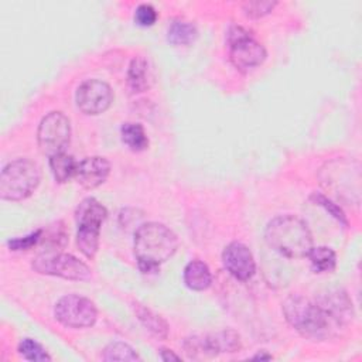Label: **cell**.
I'll return each instance as SVG.
<instances>
[{
	"label": "cell",
	"mask_w": 362,
	"mask_h": 362,
	"mask_svg": "<svg viewBox=\"0 0 362 362\" xmlns=\"http://www.w3.org/2000/svg\"><path fill=\"white\" fill-rule=\"evenodd\" d=\"M222 262L225 269L238 280L245 281L255 274L256 264L253 255L250 249L240 242H232L225 247Z\"/></svg>",
	"instance_id": "obj_10"
},
{
	"label": "cell",
	"mask_w": 362,
	"mask_h": 362,
	"mask_svg": "<svg viewBox=\"0 0 362 362\" xmlns=\"http://www.w3.org/2000/svg\"><path fill=\"white\" fill-rule=\"evenodd\" d=\"M105 361H140L137 352L124 342H112L103 351Z\"/></svg>",
	"instance_id": "obj_22"
},
{
	"label": "cell",
	"mask_w": 362,
	"mask_h": 362,
	"mask_svg": "<svg viewBox=\"0 0 362 362\" xmlns=\"http://www.w3.org/2000/svg\"><path fill=\"white\" fill-rule=\"evenodd\" d=\"M255 359H272V355H267V354H257L253 356Z\"/></svg>",
	"instance_id": "obj_29"
},
{
	"label": "cell",
	"mask_w": 362,
	"mask_h": 362,
	"mask_svg": "<svg viewBox=\"0 0 362 362\" xmlns=\"http://www.w3.org/2000/svg\"><path fill=\"white\" fill-rule=\"evenodd\" d=\"M99 232L100 229L96 228H78L76 232V243L79 250L89 259H92L99 247Z\"/></svg>",
	"instance_id": "obj_20"
},
{
	"label": "cell",
	"mask_w": 362,
	"mask_h": 362,
	"mask_svg": "<svg viewBox=\"0 0 362 362\" xmlns=\"http://www.w3.org/2000/svg\"><path fill=\"white\" fill-rule=\"evenodd\" d=\"M55 318L69 328H85L95 324L98 311L95 304L82 296L68 294L58 300L54 310Z\"/></svg>",
	"instance_id": "obj_8"
},
{
	"label": "cell",
	"mask_w": 362,
	"mask_h": 362,
	"mask_svg": "<svg viewBox=\"0 0 362 362\" xmlns=\"http://www.w3.org/2000/svg\"><path fill=\"white\" fill-rule=\"evenodd\" d=\"M311 199H314V202L315 204H318V205H321V206H324L325 208V211H328L337 221H339L341 223H344V225H348V222H346V218H345V215H344V212L341 211V208L339 206H337L334 202H331L327 197H324V195H321V194H317V192H314L313 195H311Z\"/></svg>",
	"instance_id": "obj_25"
},
{
	"label": "cell",
	"mask_w": 362,
	"mask_h": 362,
	"mask_svg": "<svg viewBox=\"0 0 362 362\" xmlns=\"http://www.w3.org/2000/svg\"><path fill=\"white\" fill-rule=\"evenodd\" d=\"M160 356H161V359L165 361V362H168V361H180V359H181V358H180L178 355H175L171 349H161V351H160Z\"/></svg>",
	"instance_id": "obj_28"
},
{
	"label": "cell",
	"mask_w": 362,
	"mask_h": 362,
	"mask_svg": "<svg viewBox=\"0 0 362 362\" xmlns=\"http://www.w3.org/2000/svg\"><path fill=\"white\" fill-rule=\"evenodd\" d=\"M79 110L86 115L103 113L113 100V92L106 82L99 79H88L82 82L75 95Z\"/></svg>",
	"instance_id": "obj_9"
},
{
	"label": "cell",
	"mask_w": 362,
	"mask_h": 362,
	"mask_svg": "<svg viewBox=\"0 0 362 362\" xmlns=\"http://www.w3.org/2000/svg\"><path fill=\"white\" fill-rule=\"evenodd\" d=\"M109 173H110L109 161L105 157L92 156L78 163L75 177L83 188L93 189L106 181Z\"/></svg>",
	"instance_id": "obj_11"
},
{
	"label": "cell",
	"mask_w": 362,
	"mask_h": 362,
	"mask_svg": "<svg viewBox=\"0 0 362 362\" xmlns=\"http://www.w3.org/2000/svg\"><path fill=\"white\" fill-rule=\"evenodd\" d=\"M106 216H107L106 208L92 197L85 198L75 211V221L78 228L88 226V228L100 229Z\"/></svg>",
	"instance_id": "obj_13"
},
{
	"label": "cell",
	"mask_w": 362,
	"mask_h": 362,
	"mask_svg": "<svg viewBox=\"0 0 362 362\" xmlns=\"http://www.w3.org/2000/svg\"><path fill=\"white\" fill-rule=\"evenodd\" d=\"M41 238V230H35L24 238H16V239H10L8 240V247L13 249V250H25V249H30L31 246H34Z\"/></svg>",
	"instance_id": "obj_27"
},
{
	"label": "cell",
	"mask_w": 362,
	"mask_h": 362,
	"mask_svg": "<svg viewBox=\"0 0 362 362\" xmlns=\"http://www.w3.org/2000/svg\"><path fill=\"white\" fill-rule=\"evenodd\" d=\"M317 304L322 308L329 321L345 324L352 320V303L344 291H328Z\"/></svg>",
	"instance_id": "obj_12"
},
{
	"label": "cell",
	"mask_w": 362,
	"mask_h": 362,
	"mask_svg": "<svg viewBox=\"0 0 362 362\" xmlns=\"http://www.w3.org/2000/svg\"><path fill=\"white\" fill-rule=\"evenodd\" d=\"M197 34L194 24L184 20H175L168 27L167 38L174 45H188L197 38Z\"/></svg>",
	"instance_id": "obj_19"
},
{
	"label": "cell",
	"mask_w": 362,
	"mask_h": 362,
	"mask_svg": "<svg viewBox=\"0 0 362 362\" xmlns=\"http://www.w3.org/2000/svg\"><path fill=\"white\" fill-rule=\"evenodd\" d=\"M267 245L288 259L305 257L313 249V236L307 223L294 215L273 218L264 230Z\"/></svg>",
	"instance_id": "obj_2"
},
{
	"label": "cell",
	"mask_w": 362,
	"mask_h": 362,
	"mask_svg": "<svg viewBox=\"0 0 362 362\" xmlns=\"http://www.w3.org/2000/svg\"><path fill=\"white\" fill-rule=\"evenodd\" d=\"M40 168L28 158L8 163L0 175V197L7 201H21L30 197L40 184Z\"/></svg>",
	"instance_id": "obj_4"
},
{
	"label": "cell",
	"mask_w": 362,
	"mask_h": 362,
	"mask_svg": "<svg viewBox=\"0 0 362 362\" xmlns=\"http://www.w3.org/2000/svg\"><path fill=\"white\" fill-rule=\"evenodd\" d=\"M136 314L139 317V320L141 321V324L154 335L160 337V338H165L167 332H168V327L165 324L164 320L160 318V315L154 314L151 310L143 307V305H137L136 308Z\"/></svg>",
	"instance_id": "obj_21"
},
{
	"label": "cell",
	"mask_w": 362,
	"mask_h": 362,
	"mask_svg": "<svg viewBox=\"0 0 362 362\" xmlns=\"http://www.w3.org/2000/svg\"><path fill=\"white\" fill-rule=\"evenodd\" d=\"M307 257L311 262V267L315 273H328L335 269L337 256L335 252L327 246H317L310 250Z\"/></svg>",
	"instance_id": "obj_18"
},
{
	"label": "cell",
	"mask_w": 362,
	"mask_h": 362,
	"mask_svg": "<svg viewBox=\"0 0 362 362\" xmlns=\"http://www.w3.org/2000/svg\"><path fill=\"white\" fill-rule=\"evenodd\" d=\"M274 1H249L243 6V10L249 17L257 18L264 14H269L274 8Z\"/></svg>",
	"instance_id": "obj_26"
},
{
	"label": "cell",
	"mask_w": 362,
	"mask_h": 362,
	"mask_svg": "<svg viewBox=\"0 0 362 362\" xmlns=\"http://www.w3.org/2000/svg\"><path fill=\"white\" fill-rule=\"evenodd\" d=\"M123 143L133 151H143L148 146L147 134L139 123H124L120 129Z\"/></svg>",
	"instance_id": "obj_17"
},
{
	"label": "cell",
	"mask_w": 362,
	"mask_h": 362,
	"mask_svg": "<svg viewBox=\"0 0 362 362\" xmlns=\"http://www.w3.org/2000/svg\"><path fill=\"white\" fill-rule=\"evenodd\" d=\"M127 83L133 93H140L147 90L150 85L148 65L143 57H136L132 59L127 71Z\"/></svg>",
	"instance_id": "obj_15"
},
{
	"label": "cell",
	"mask_w": 362,
	"mask_h": 362,
	"mask_svg": "<svg viewBox=\"0 0 362 362\" xmlns=\"http://www.w3.org/2000/svg\"><path fill=\"white\" fill-rule=\"evenodd\" d=\"M78 163H75L74 157L64 153H58L49 157V167L54 178L58 182H66L72 175H75Z\"/></svg>",
	"instance_id": "obj_16"
},
{
	"label": "cell",
	"mask_w": 362,
	"mask_h": 362,
	"mask_svg": "<svg viewBox=\"0 0 362 362\" xmlns=\"http://www.w3.org/2000/svg\"><path fill=\"white\" fill-rule=\"evenodd\" d=\"M71 139V123L62 112H51L42 117L37 140L41 151L48 157L64 153Z\"/></svg>",
	"instance_id": "obj_6"
},
{
	"label": "cell",
	"mask_w": 362,
	"mask_h": 362,
	"mask_svg": "<svg viewBox=\"0 0 362 362\" xmlns=\"http://www.w3.org/2000/svg\"><path fill=\"white\" fill-rule=\"evenodd\" d=\"M134 20L139 25L150 27L157 20V11L151 4H140L134 11Z\"/></svg>",
	"instance_id": "obj_24"
},
{
	"label": "cell",
	"mask_w": 362,
	"mask_h": 362,
	"mask_svg": "<svg viewBox=\"0 0 362 362\" xmlns=\"http://www.w3.org/2000/svg\"><path fill=\"white\" fill-rule=\"evenodd\" d=\"M228 47L230 62L242 72L262 65L266 59L264 47L243 27L235 25L228 31Z\"/></svg>",
	"instance_id": "obj_5"
},
{
	"label": "cell",
	"mask_w": 362,
	"mask_h": 362,
	"mask_svg": "<svg viewBox=\"0 0 362 362\" xmlns=\"http://www.w3.org/2000/svg\"><path fill=\"white\" fill-rule=\"evenodd\" d=\"M177 247V235L163 223H143L134 233V255L143 273L156 272L175 253Z\"/></svg>",
	"instance_id": "obj_1"
},
{
	"label": "cell",
	"mask_w": 362,
	"mask_h": 362,
	"mask_svg": "<svg viewBox=\"0 0 362 362\" xmlns=\"http://www.w3.org/2000/svg\"><path fill=\"white\" fill-rule=\"evenodd\" d=\"M33 269L41 274L58 276L68 280H89L92 276L88 264L66 253L40 255L34 259Z\"/></svg>",
	"instance_id": "obj_7"
},
{
	"label": "cell",
	"mask_w": 362,
	"mask_h": 362,
	"mask_svg": "<svg viewBox=\"0 0 362 362\" xmlns=\"http://www.w3.org/2000/svg\"><path fill=\"white\" fill-rule=\"evenodd\" d=\"M184 283L188 288L195 291L206 290L212 283L209 267L201 260L189 262L184 269Z\"/></svg>",
	"instance_id": "obj_14"
},
{
	"label": "cell",
	"mask_w": 362,
	"mask_h": 362,
	"mask_svg": "<svg viewBox=\"0 0 362 362\" xmlns=\"http://www.w3.org/2000/svg\"><path fill=\"white\" fill-rule=\"evenodd\" d=\"M283 313L287 322L301 335L321 339L328 335L329 318L322 308L304 296L293 294L283 303Z\"/></svg>",
	"instance_id": "obj_3"
},
{
	"label": "cell",
	"mask_w": 362,
	"mask_h": 362,
	"mask_svg": "<svg viewBox=\"0 0 362 362\" xmlns=\"http://www.w3.org/2000/svg\"><path fill=\"white\" fill-rule=\"evenodd\" d=\"M18 354L28 361H51L47 351L31 338H24L18 344Z\"/></svg>",
	"instance_id": "obj_23"
}]
</instances>
